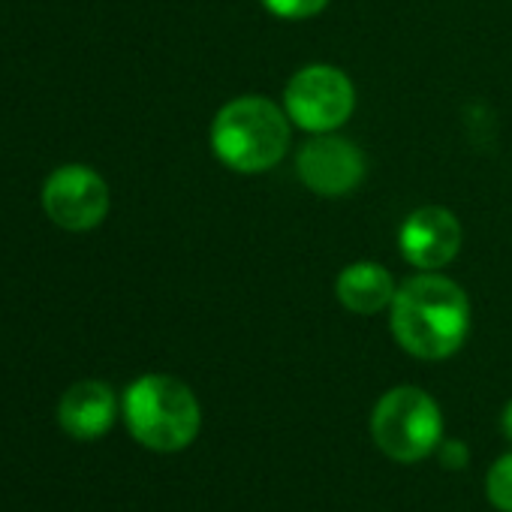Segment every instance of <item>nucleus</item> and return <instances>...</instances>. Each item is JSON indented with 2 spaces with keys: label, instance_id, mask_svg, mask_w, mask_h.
I'll use <instances>...</instances> for the list:
<instances>
[{
  "label": "nucleus",
  "instance_id": "obj_1",
  "mask_svg": "<svg viewBox=\"0 0 512 512\" xmlns=\"http://www.w3.org/2000/svg\"><path fill=\"white\" fill-rule=\"evenodd\" d=\"M389 326L401 350L416 359L440 362L455 356L470 332L467 293L440 272L404 281L389 305Z\"/></svg>",
  "mask_w": 512,
  "mask_h": 512
},
{
  "label": "nucleus",
  "instance_id": "obj_2",
  "mask_svg": "<svg viewBox=\"0 0 512 512\" xmlns=\"http://www.w3.org/2000/svg\"><path fill=\"white\" fill-rule=\"evenodd\" d=\"M290 124L287 109L269 97H235L211 121V151L232 172H269L290 151Z\"/></svg>",
  "mask_w": 512,
  "mask_h": 512
},
{
  "label": "nucleus",
  "instance_id": "obj_3",
  "mask_svg": "<svg viewBox=\"0 0 512 512\" xmlns=\"http://www.w3.org/2000/svg\"><path fill=\"white\" fill-rule=\"evenodd\" d=\"M127 431L151 452L187 449L202 425V407L187 383L169 374H145L124 392Z\"/></svg>",
  "mask_w": 512,
  "mask_h": 512
},
{
  "label": "nucleus",
  "instance_id": "obj_4",
  "mask_svg": "<svg viewBox=\"0 0 512 512\" xmlns=\"http://www.w3.org/2000/svg\"><path fill=\"white\" fill-rule=\"evenodd\" d=\"M371 434L383 455L413 464L437 452L443 443V413L425 389L395 386L377 401Z\"/></svg>",
  "mask_w": 512,
  "mask_h": 512
},
{
  "label": "nucleus",
  "instance_id": "obj_5",
  "mask_svg": "<svg viewBox=\"0 0 512 512\" xmlns=\"http://www.w3.org/2000/svg\"><path fill=\"white\" fill-rule=\"evenodd\" d=\"M284 109L308 133H335L356 109L350 76L332 64L302 67L284 88Z\"/></svg>",
  "mask_w": 512,
  "mask_h": 512
},
{
  "label": "nucleus",
  "instance_id": "obj_6",
  "mask_svg": "<svg viewBox=\"0 0 512 512\" xmlns=\"http://www.w3.org/2000/svg\"><path fill=\"white\" fill-rule=\"evenodd\" d=\"M43 211L49 220L67 232H88L97 229L112 205L109 184L103 175L85 163L58 166L43 184Z\"/></svg>",
  "mask_w": 512,
  "mask_h": 512
},
{
  "label": "nucleus",
  "instance_id": "obj_7",
  "mask_svg": "<svg viewBox=\"0 0 512 512\" xmlns=\"http://www.w3.org/2000/svg\"><path fill=\"white\" fill-rule=\"evenodd\" d=\"M296 172L311 193L338 199L365 181V157L356 142L338 133H314L296 154Z\"/></svg>",
  "mask_w": 512,
  "mask_h": 512
},
{
  "label": "nucleus",
  "instance_id": "obj_8",
  "mask_svg": "<svg viewBox=\"0 0 512 512\" xmlns=\"http://www.w3.org/2000/svg\"><path fill=\"white\" fill-rule=\"evenodd\" d=\"M461 241H464L461 223L443 205L416 208L398 232L401 256L419 272H437L449 266L461 250Z\"/></svg>",
  "mask_w": 512,
  "mask_h": 512
},
{
  "label": "nucleus",
  "instance_id": "obj_9",
  "mask_svg": "<svg viewBox=\"0 0 512 512\" xmlns=\"http://www.w3.org/2000/svg\"><path fill=\"white\" fill-rule=\"evenodd\" d=\"M118 416V398L103 380H79L58 401V425L76 440L103 437Z\"/></svg>",
  "mask_w": 512,
  "mask_h": 512
},
{
  "label": "nucleus",
  "instance_id": "obj_10",
  "mask_svg": "<svg viewBox=\"0 0 512 512\" xmlns=\"http://www.w3.org/2000/svg\"><path fill=\"white\" fill-rule=\"evenodd\" d=\"M395 293H398V287H395V278L389 275V269L380 263H371V260L350 263L335 278V296L350 314H362V317L380 314L392 305Z\"/></svg>",
  "mask_w": 512,
  "mask_h": 512
},
{
  "label": "nucleus",
  "instance_id": "obj_11",
  "mask_svg": "<svg viewBox=\"0 0 512 512\" xmlns=\"http://www.w3.org/2000/svg\"><path fill=\"white\" fill-rule=\"evenodd\" d=\"M485 494L500 512H512V452L500 455L488 476H485Z\"/></svg>",
  "mask_w": 512,
  "mask_h": 512
},
{
  "label": "nucleus",
  "instance_id": "obj_12",
  "mask_svg": "<svg viewBox=\"0 0 512 512\" xmlns=\"http://www.w3.org/2000/svg\"><path fill=\"white\" fill-rule=\"evenodd\" d=\"M263 7L278 19H311L329 7V0H263Z\"/></svg>",
  "mask_w": 512,
  "mask_h": 512
},
{
  "label": "nucleus",
  "instance_id": "obj_13",
  "mask_svg": "<svg viewBox=\"0 0 512 512\" xmlns=\"http://www.w3.org/2000/svg\"><path fill=\"white\" fill-rule=\"evenodd\" d=\"M437 455H440V464L446 467V470H461V467H467V446L464 443H458V440H443L440 446H437Z\"/></svg>",
  "mask_w": 512,
  "mask_h": 512
},
{
  "label": "nucleus",
  "instance_id": "obj_14",
  "mask_svg": "<svg viewBox=\"0 0 512 512\" xmlns=\"http://www.w3.org/2000/svg\"><path fill=\"white\" fill-rule=\"evenodd\" d=\"M500 428H503V434L512 440V401L503 407V416H500Z\"/></svg>",
  "mask_w": 512,
  "mask_h": 512
}]
</instances>
